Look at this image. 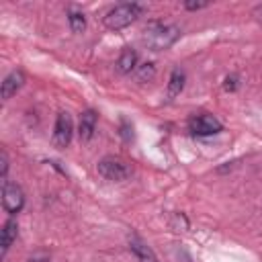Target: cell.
I'll return each instance as SVG.
<instances>
[{
	"label": "cell",
	"instance_id": "5",
	"mask_svg": "<svg viewBox=\"0 0 262 262\" xmlns=\"http://www.w3.org/2000/svg\"><path fill=\"white\" fill-rule=\"evenodd\" d=\"M72 131H74V125H72L70 113L61 111V113L57 115L55 127H53V143H55V147H59V149L68 147L70 141H72Z\"/></svg>",
	"mask_w": 262,
	"mask_h": 262
},
{
	"label": "cell",
	"instance_id": "8",
	"mask_svg": "<svg viewBox=\"0 0 262 262\" xmlns=\"http://www.w3.org/2000/svg\"><path fill=\"white\" fill-rule=\"evenodd\" d=\"M94 131H96V113L92 108H86L80 115V123H78L80 141H90L92 135H94Z\"/></svg>",
	"mask_w": 262,
	"mask_h": 262
},
{
	"label": "cell",
	"instance_id": "10",
	"mask_svg": "<svg viewBox=\"0 0 262 262\" xmlns=\"http://www.w3.org/2000/svg\"><path fill=\"white\" fill-rule=\"evenodd\" d=\"M16 233H18V223L14 217L6 219V223L2 225V233H0V254L4 256L8 252V248L12 246V242L16 239Z\"/></svg>",
	"mask_w": 262,
	"mask_h": 262
},
{
	"label": "cell",
	"instance_id": "12",
	"mask_svg": "<svg viewBox=\"0 0 262 262\" xmlns=\"http://www.w3.org/2000/svg\"><path fill=\"white\" fill-rule=\"evenodd\" d=\"M184 80H186V78H184V72H182L180 68H174L172 74H170V80H168V92H166L168 100H174V98L182 92Z\"/></svg>",
	"mask_w": 262,
	"mask_h": 262
},
{
	"label": "cell",
	"instance_id": "6",
	"mask_svg": "<svg viewBox=\"0 0 262 262\" xmlns=\"http://www.w3.org/2000/svg\"><path fill=\"white\" fill-rule=\"evenodd\" d=\"M2 205L10 215H16L25 205V192L16 182H6L2 186Z\"/></svg>",
	"mask_w": 262,
	"mask_h": 262
},
{
	"label": "cell",
	"instance_id": "13",
	"mask_svg": "<svg viewBox=\"0 0 262 262\" xmlns=\"http://www.w3.org/2000/svg\"><path fill=\"white\" fill-rule=\"evenodd\" d=\"M68 20H70L72 33H82V31L86 29V18H84V14L78 12V10H70V12H68Z\"/></svg>",
	"mask_w": 262,
	"mask_h": 262
},
{
	"label": "cell",
	"instance_id": "2",
	"mask_svg": "<svg viewBox=\"0 0 262 262\" xmlns=\"http://www.w3.org/2000/svg\"><path fill=\"white\" fill-rule=\"evenodd\" d=\"M141 14V6L135 2H125V4H117L115 8H111L104 14V27L111 31H121L125 27H129L131 23H135V18Z\"/></svg>",
	"mask_w": 262,
	"mask_h": 262
},
{
	"label": "cell",
	"instance_id": "4",
	"mask_svg": "<svg viewBox=\"0 0 262 262\" xmlns=\"http://www.w3.org/2000/svg\"><path fill=\"white\" fill-rule=\"evenodd\" d=\"M188 129L196 137H209V135H217L223 129V125L219 123L217 117L203 113V115H196V117H192L188 121Z\"/></svg>",
	"mask_w": 262,
	"mask_h": 262
},
{
	"label": "cell",
	"instance_id": "9",
	"mask_svg": "<svg viewBox=\"0 0 262 262\" xmlns=\"http://www.w3.org/2000/svg\"><path fill=\"white\" fill-rule=\"evenodd\" d=\"M23 84H25V74H23V70H12V72L2 80V90H0L2 100H8L12 94H16V90H18Z\"/></svg>",
	"mask_w": 262,
	"mask_h": 262
},
{
	"label": "cell",
	"instance_id": "17",
	"mask_svg": "<svg viewBox=\"0 0 262 262\" xmlns=\"http://www.w3.org/2000/svg\"><path fill=\"white\" fill-rule=\"evenodd\" d=\"M29 262H49V256L45 252H37V254H33L29 258Z\"/></svg>",
	"mask_w": 262,
	"mask_h": 262
},
{
	"label": "cell",
	"instance_id": "16",
	"mask_svg": "<svg viewBox=\"0 0 262 262\" xmlns=\"http://www.w3.org/2000/svg\"><path fill=\"white\" fill-rule=\"evenodd\" d=\"M205 6H209V2H205V0H201V2H184V8L186 10H201Z\"/></svg>",
	"mask_w": 262,
	"mask_h": 262
},
{
	"label": "cell",
	"instance_id": "11",
	"mask_svg": "<svg viewBox=\"0 0 262 262\" xmlns=\"http://www.w3.org/2000/svg\"><path fill=\"white\" fill-rule=\"evenodd\" d=\"M137 68V51L131 47H125L117 59V70L121 74H131Z\"/></svg>",
	"mask_w": 262,
	"mask_h": 262
},
{
	"label": "cell",
	"instance_id": "3",
	"mask_svg": "<svg viewBox=\"0 0 262 262\" xmlns=\"http://www.w3.org/2000/svg\"><path fill=\"white\" fill-rule=\"evenodd\" d=\"M96 170L102 178L111 180V182H123L131 176V168L125 160L115 158V156H106L96 164Z\"/></svg>",
	"mask_w": 262,
	"mask_h": 262
},
{
	"label": "cell",
	"instance_id": "20",
	"mask_svg": "<svg viewBox=\"0 0 262 262\" xmlns=\"http://www.w3.org/2000/svg\"><path fill=\"white\" fill-rule=\"evenodd\" d=\"M254 16H256V18L262 23V4H258V6L254 8Z\"/></svg>",
	"mask_w": 262,
	"mask_h": 262
},
{
	"label": "cell",
	"instance_id": "19",
	"mask_svg": "<svg viewBox=\"0 0 262 262\" xmlns=\"http://www.w3.org/2000/svg\"><path fill=\"white\" fill-rule=\"evenodd\" d=\"M129 131H133V127H131V125H129V123H127V121L123 119V131H121V133H123V137H125L127 141L131 139V135H129Z\"/></svg>",
	"mask_w": 262,
	"mask_h": 262
},
{
	"label": "cell",
	"instance_id": "18",
	"mask_svg": "<svg viewBox=\"0 0 262 262\" xmlns=\"http://www.w3.org/2000/svg\"><path fill=\"white\" fill-rule=\"evenodd\" d=\"M237 86V78L235 76H227L225 78V90H235Z\"/></svg>",
	"mask_w": 262,
	"mask_h": 262
},
{
	"label": "cell",
	"instance_id": "15",
	"mask_svg": "<svg viewBox=\"0 0 262 262\" xmlns=\"http://www.w3.org/2000/svg\"><path fill=\"white\" fill-rule=\"evenodd\" d=\"M6 174H8V156H6V151H0V180H2V184L8 182Z\"/></svg>",
	"mask_w": 262,
	"mask_h": 262
},
{
	"label": "cell",
	"instance_id": "14",
	"mask_svg": "<svg viewBox=\"0 0 262 262\" xmlns=\"http://www.w3.org/2000/svg\"><path fill=\"white\" fill-rule=\"evenodd\" d=\"M154 76H156V68H154V63H141L139 68H137V82H151L154 80Z\"/></svg>",
	"mask_w": 262,
	"mask_h": 262
},
{
	"label": "cell",
	"instance_id": "1",
	"mask_svg": "<svg viewBox=\"0 0 262 262\" xmlns=\"http://www.w3.org/2000/svg\"><path fill=\"white\" fill-rule=\"evenodd\" d=\"M180 37V27L176 25H168V23H160V20H151L143 27V43L147 49L151 51H162L168 49L176 43V39Z\"/></svg>",
	"mask_w": 262,
	"mask_h": 262
},
{
	"label": "cell",
	"instance_id": "7",
	"mask_svg": "<svg viewBox=\"0 0 262 262\" xmlns=\"http://www.w3.org/2000/svg\"><path fill=\"white\" fill-rule=\"evenodd\" d=\"M129 250H131V254L135 256L137 262H160L158 256L154 254V250L141 237H137V235L129 237Z\"/></svg>",
	"mask_w": 262,
	"mask_h": 262
}]
</instances>
